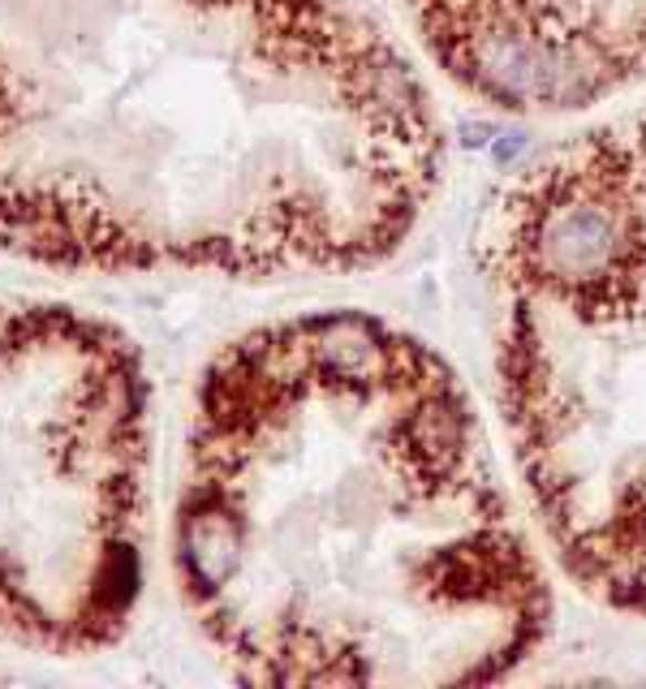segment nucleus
<instances>
[{"instance_id":"f03ea898","label":"nucleus","mask_w":646,"mask_h":689,"mask_svg":"<svg viewBox=\"0 0 646 689\" xmlns=\"http://www.w3.org/2000/svg\"><path fill=\"white\" fill-rule=\"evenodd\" d=\"M496 384L556 565L646 616V117L525 168L496 207Z\"/></svg>"},{"instance_id":"f257e3e1","label":"nucleus","mask_w":646,"mask_h":689,"mask_svg":"<svg viewBox=\"0 0 646 689\" xmlns=\"http://www.w3.org/2000/svg\"><path fill=\"white\" fill-rule=\"evenodd\" d=\"M181 573L254 681L491 686L552 625L539 539L466 384L354 311L211 366Z\"/></svg>"}]
</instances>
